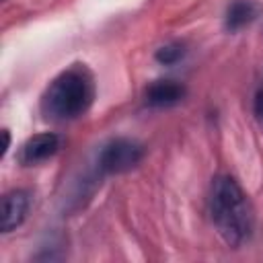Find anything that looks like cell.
I'll use <instances>...</instances> for the list:
<instances>
[{"label":"cell","mask_w":263,"mask_h":263,"mask_svg":"<svg viewBox=\"0 0 263 263\" xmlns=\"http://www.w3.org/2000/svg\"><path fill=\"white\" fill-rule=\"evenodd\" d=\"M210 216L226 245L238 247L253 234V210L230 175H218L210 189Z\"/></svg>","instance_id":"1"},{"label":"cell","mask_w":263,"mask_h":263,"mask_svg":"<svg viewBox=\"0 0 263 263\" xmlns=\"http://www.w3.org/2000/svg\"><path fill=\"white\" fill-rule=\"evenodd\" d=\"M92 97V74L84 66L76 64L49 82L41 99V111L51 121H72L86 113Z\"/></svg>","instance_id":"2"},{"label":"cell","mask_w":263,"mask_h":263,"mask_svg":"<svg viewBox=\"0 0 263 263\" xmlns=\"http://www.w3.org/2000/svg\"><path fill=\"white\" fill-rule=\"evenodd\" d=\"M142 156H144V148L140 142L129 140V138H115V140H109L101 148L97 162L103 173L117 175V173H127L134 166H138Z\"/></svg>","instance_id":"3"},{"label":"cell","mask_w":263,"mask_h":263,"mask_svg":"<svg viewBox=\"0 0 263 263\" xmlns=\"http://www.w3.org/2000/svg\"><path fill=\"white\" fill-rule=\"evenodd\" d=\"M58 150H60V136L53 134V132H43V134H37L33 138H29L21 146L18 160L25 166L39 164V162H45L47 158H51Z\"/></svg>","instance_id":"4"},{"label":"cell","mask_w":263,"mask_h":263,"mask_svg":"<svg viewBox=\"0 0 263 263\" xmlns=\"http://www.w3.org/2000/svg\"><path fill=\"white\" fill-rule=\"evenodd\" d=\"M29 212V193L25 189H12L2 197V232H12L23 224Z\"/></svg>","instance_id":"5"},{"label":"cell","mask_w":263,"mask_h":263,"mask_svg":"<svg viewBox=\"0 0 263 263\" xmlns=\"http://www.w3.org/2000/svg\"><path fill=\"white\" fill-rule=\"evenodd\" d=\"M185 97V86L175 80H156L146 88V103L150 107H173Z\"/></svg>","instance_id":"6"},{"label":"cell","mask_w":263,"mask_h":263,"mask_svg":"<svg viewBox=\"0 0 263 263\" xmlns=\"http://www.w3.org/2000/svg\"><path fill=\"white\" fill-rule=\"evenodd\" d=\"M255 14H257V8L251 0H234L226 10L224 25L228 31H238L245 25H249L255 18Z\"/></svg>","instance_id":"7"},{"label":"cell","mask_w":263,"mask_h":263,"mask_svg":"<svg viewBox=\"0 0 263 263\" xmlns=\"http://www.w3.org/2000/svg\"><path fill=\"white\" fill-rule=\"evenodd\" d=\"M185 55V47L181 43H166L160 49H156V62L162 66H173Z\"/></svg>","instance_id":"8"},{"label":"cell","mask_w":263,"mask_h":263,"mask_svg":"<svg viewBox=\"0 0 263 263\" xmlns=\"http://www.w3.org/2000/svg\"><path fill=\"white\" fill-rule=\"evenodd\" d=\"M253 113H255L257 121L263 125V90H257V92H255V99H253Z\"/></svg>","instance_id":"9"},{"label":"cell","mask_w":263,"mask_h":263,"mask_svg":"<svg viewBox=\"0 0 263 263\" xmlns=\"http://www.w3.org/2000/svg\"><path fill=\"white\" fill-rule=\"evenodd\" d=\"M8 146H10V134H8V129H4V148H2V156L6 154Z\"/></svg>","instance_id":"10"}]
</instances>
